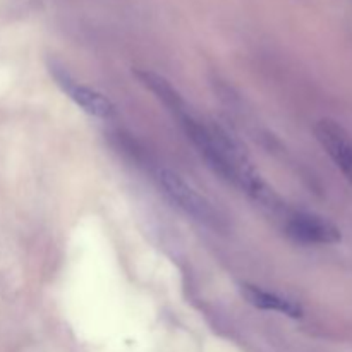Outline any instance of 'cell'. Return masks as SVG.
I'll return each mask as SVG.
<instances>
[{"mask_svg":"<svg viewBox=\"0 0 352 352\" xmlns=\"http://www.w3.org/2000/svg\"><path fill=\"white\" fill-rule=\"evenodd\" d=\"M136 76L170 110L199 155L217 174L236 184L261 205L270 206L275 212L284 208L274 189L263 181L246 151L232 136H229L222 127L206 124L196 117L177 89L168 85L167 79L151 71H138Z\"/></svg>","mask_w":352,"mask_h":352,"instance_id":"cell-1","label":"cell"},{"mask_svg":"<svg viewBox=\"0 0 352 352\" xmlns=\"http://www.w3.org/2000/svg\"><path fill=\"white\" fill-rule=\"evenodd\" d=\"M155 179H157L160 189H164L165 196L174 205H177L182 212H186L195 220L205 223V226H222V219H220L219 212L213 208L212 203L205 196L199 195L192 186H189L181 175L172 172L170 168L158 167L157 172H155Z\"/></svg>","mask_w":352,"mask_h":352,"instance_id":"cell-2","label":"cell"},{"mask_svg":"<svg viewBox=\"0 0 352 352\" xmlns=\"http://www.w3.org/2000/svg\"><path fill=\"white\" fill-rule=\"evenodd\" d=\"M48 69H50V74L52 78H54L55 85H57L58 88L62 89V93H64L65 96H69L82 112L103 120H109L112 119V117H116V105H113L105 95H102V93L96 91V89L79 82L78 79L72 78L71 72H69L67 69L55 64V62H50Z\"/></svg>","mask_w":352,"mask_h":352,"instance_id":"cell-3","label":"cell"},{"mask_svg":"<svg viewBox=\"0 0 352 352\" xmlns=\"http://www.w3.org/2000/svg\"><path fill=\"white\" fill-rule=\"evenodd\" d=\"M284 230L301 244H337L342 239L340 229L323 217L308 212H287Z\"/></svg>","mask_w":352,"mask_h":352,"instance_id":"cell-4","label":"cell"},{"mask_svg":"<svg viewBox=\"0 0 352 352\" xmlns=\"http://www.w3.org/2000/svg\"><path fill=\"white\" fill-rule=\"evenodd\" d=\"M316 140L344 172L352 184V134L332 119H322L315 126Z\"/></svg>","mask_w":352,"mask_h":352,"instance_id":"cell-5","label":"cell"},{"mask_svg":"<svg viewBox=\"0 0 352 352\" xmlns=\"http://www.w3.org/2000/svg\"><path fill=\"white\" fill-rule=\"evenodd\" d=\"M243 296L251 306L258 309L282 313V315L291 316V318H301L302 316V306L298 301L285 298V296L275 294V292L265 291V289L258 287V285L244 284Z\"/></svg>","mask_w":352,"mask_h":352,"instance_id":"cell-6","label":"cell"}]
</instances>
